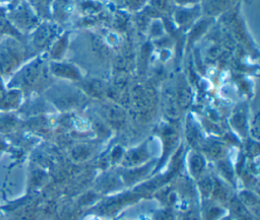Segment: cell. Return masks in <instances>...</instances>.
<instances>
[{
  "label": "cell",
  "mask_w": 260,
  "mask_h": 220,
  "mask_svg": "<svg viewBox=\"0 0 260 220\" xmlns=\"http://www.w3.org/2000/svg\"><path fill=\"white\" fill-rule=\"evenodd\" d=\"M60 29H58L57 25L53 24H43L39 26L34 33V46L37 49H45L48 46H51V44L61 34Z\"/></svg>",
  "instance_id": "obj_8"
},
{
  "label": "cell",
  "mask_w": 260,
  "mask_h": 220,
  "mask_svg": "<svg viewBox=\"0 0 260 220\" xmlns=\"http://www.w3.org/2000/svg\"><path fill=\"white\" fill-rule=\"evenodd\" d=\"M239 2L240 0H202V15L214 19L238 6Z\"/></svg>",
  "instance_id": "obj_7"
},
{
  "label": "cell",
  "mask_w": 260,
  "mask_h": 220,
  "mask_svg": "<svg viewBox=\"0 0 260 220\" xmlns=\"http://www.w3.org/2000/svg\"><path fill=\"white\" fill-rule=\"evenodd\" d=\"M197 187L204 199H208L211 197L212 189H213V182L214 179L207 174H202L200 177L197 178Z\"/></svg>",
  "instance_id": "obj_20"
},
{
  "label": "cell",
  "mask_w": 260,
  "mask_h": 220,
  "mask_svg": "<svg viewBox=\"0 0 260 220\" xmlns=\"http://www.w3.org/2000/svg\"><path fill=\"white\" fill-rule=\"evenodd\" d=\"M151 158L150 140H145L138 146L131 148L123 153L120 163L126 168L138 167L149 162Z\"/></svg>",
  "instance_id": "obj_3"
},
{
  "label": "cell",
  "mask_w": 260,
  "mask_h": 220,
  "mask_svg": "<svg viewBox=\"0 0 260 220\" xmlns=\"http://www.w3.org/2000/svg\"><path fill=\"white\" fill-rule=\"evenodd\" d=\"M70 155L75 161H83L91 155V148L88 145L79 144L72 148Z\"/></svg>",
  "instance_id": "obj_24"
},
{
  "label": "cell",
  "mask_w": 260,
  "mask_h": 220,
  "mask_svg": "<svg viewBox=\"0 0 260 220\" xmlns=\"http://www.w3.org/2000/svg\"><path fill=\"white\" fill-rule=\"evenodd\" d=\"M221 209L219 207H211L207 210L206 220H215L221 214Z\"/></svg>",
  "instance_id": "obj_28"
},
{
  "label": "cell",
  "mask_w": 260,
  "mask_h": 220,
  "mask_svg": "<svg viewBox=\"0 0 260 220\" xmlns=\"http://www.w3.org/2000/svg\"><path fill=\"white\" fill-rule=\"evenodd\" d=\"M137 197H138L137 195L130 194V195H124V196H120L112 200H109L100 208V212L102 214H113L116 211H118L120 208L125 206V204L131 201H134Z\"/></svg>",
  "instance_id": "obj_15"
},
{
  "label": "cell",
  "mask_w": 260,
  "mask_h": 220,
  "mask_svg": "<svg viewBox=\"0 0 260 220\" xmlns=\"http://www.w3.org/2000/svg\"><path fill=\"white\" fill-rule=\"evenodd\" d=\"M173 3L177 4L179 6H190L194 4H198L200 0H172Z\"/></svg>",
  "instance_id": "obj_30"
},
{
  "label": "cell",
  "mask_w": 260,
  "mask_h": 220,
  "mask_svg": "<svg viewBox=\"0 0 260 220\" xmlns=\"http://www.w3.org/2000/svg\"><path fill=\"white\" fill-rule=\"evenodd\" d=\"M174 91L180 111L183 112L188 108L192 100V91L185 76L181 75L178 77L177 83L174 86Z\"/></svg>",
  "instance_id": "obj_10"
},
{
  "label": "cell",
  "mask_w": 260,
  "mask_h": 220,
  "mask_svg": "<svg viewBox=\"0 0 260 220\" xmlns=\"http://www.w3.org/2000/svg\"><path fill=\"white\" fill-rule=\"evenodd\" d=\"M69 44V33L62 32L50 46V55L52 57V61L62 60L63 55L67 51V47Z\"/></svg>",
  "instance_id": "obj_16"
},
{
  "label": "cell",
  "mask_w": 260,
  "mask_h": 220,
  "mask_svg": "<svg viewBox=\"0 0 260 220\" xmlns=\"http://www.w3.org/2000/svg\"><path fill=\"white\" fill-rule=\"evenodd\" d=\"M229 195H230L229 194V189L226 188V186L221 180L214 179L211 197H213L218 202L223 203V202H229L230 201Z\"/></svg>",
  "instance_id": "obj_21"
},
{
  "label": "cell",
  "mask_w": 260,
  "mask_h": 220,
  "mask_svg": "<svg viewBox=\"0 0 260 220\" xmlns=\"http://www.w3.org/2000/svg\"><path fill=\"white\" fill-rule=\"evenodd\" d=\"M185 136L186 140L189 143L190 146L195 149V147H198L202 143V138L200 134V130L197 127V125L194 123L192 118H188L186 120V126H185Z\"/></svg>",
  "instance_id": "obj_18"
},
{
  "label": "cell",
  "mask_w": 260,
  "mask_h": 220,
  "mask_svg": "<svg viewBox=\"0 0 260 220\" xmlns=\"http://www.w3.org/2000/svg\"><path fill=\"white\" fill-rule=\"evenodd\" d=\"M248 106L244 104H240L235 108L231 118L230 124L232 128L237 132L240 136H246L248 131Z\"/></svg>",
  "instance_id": "obj_12"
},
{
  "label": "cell",
  "mask_w": 260,
  "mask_h": 220,
  "mask_svg": "<svg viewBox=\"0 0 260 220\" xmlns=\"http://www.w3.org/2000/svg\"><path fill=\"white\" fill-rule=\"evenodd\" d=\"M229 204L231 212L236 220H255L253 215L248 211V208L238 198L230 199Z\"/></svg>",
  "instance_id": "obj_19"
},
{
  "label": "cell",
  "mask_w": 260,
  "mask_h": 220,
  "mask_svg": "<svg viewBox=\"0 0 260 220\" xmlns=\"http://www.w3.org/2000/svg\"><path fill=\"white\" fill-rule=\"evenodd\" d=\"M238 199L246 206V207H257L259 204L258 197L252 193L251 191L243 190L240 192Z\"/></svg>",
  "instance_id": "obj_26"
},
{
  "label": "cell",
  "mask_w": 260,
  "mask_h": 220,
  "mask_svg": "<svg viewBox=\"0 0 260 220\" xmlns=\"http://www.w3.org/2000/svg\"><path fill=\"white\" fill-rule=\"evenodd\" d=\"M201 148L203 151L204 156H208L212 159H222L225 155V147L221 142L215 141V140H209V141H202Z\"/></svg>",
  "instance_id": "obj_17"
},
{
  "label": "cell",
  "mask_w": 260,
  "mask_h": 220,
  "mask_svg": "<svg viewBox=\"0 0 260 220\" xmlns=\"http://www.w3.org/2000/svg\"><path fill=\"white\" fill-rule=\"evenodd\" d=\"M186 165L188 167L189 173L192 175L194 178L200 177L206 167V160L205 156L198 150L196 149H191L188 154L186 155Z\"/></svg>",
  "instance_id": "obj_11"
},
{
  "label": "cell",
  "mask_w": 260,
  "mask_h": 220,
  "mask_svg": "<svg viewBox=\"0 0 260 220\" xmlns=\"http://www.w3.org/2000/svg\"><path fill=\"white\" fill-rule=\"evenodd\" d=\"M158 101L154 87L146 83H137L130 88L129 105L141 121H147L153 114Z\"/></svg>",
  "instance_id": "obj_1"
},
{
  "label": "cell",
  "mask_w": 260,
  "mask_h": 220,
  "mask_svg": "<svg viewBox=\"0 0 260 220\" xmlns=\"http://www.w3.org/2000/svg\"><path fill=\"white\" fill-rule=\"evenodd\" d=\"M221 220H236V219L234 217H225V218H223Z\"/></svg>",
  "instance_id": "obj_31"
},
{
  "label": "cell",
  "mask_w": 260,
  "mask_h": 220,
  "mask_svg": "<svg viewBox=\"0 0 260 220\" xmlns=\"http://www.w3.org/2000/svg\"><path fill=\"white\" fill-rule=\"evenodd\" d=\"M49 70L55 77L70 81V82H80L83 79L81 70L73 63L65 62L62 60L51 61L49 64Z\"/></svg>",
  "instance_id": "obj_5"
},
{
  "label": "cell",
  "mask_w": 260,
  "mask_h": 220,
  "mask_svg": "<svg viewBox=\"0 0 260 220\" xmlns=\"http://www.w3.org/2000/svg\"><path fill=\"white\" fill-rule=\"evenodd\" d=\"M51 100L61 111H70L81 106L86 101V95L80 88L60 87L51 90Z\"/></svg>",
  "instance_id": "obj_2"
},
{
  "label": "cell",
  "mask_w": 260,
  "mask_h": 220,
  "mask_svg": "<svg viewBox=\"0 0 260 220\" xmlns=\"http://www.w3.org/2000/svg\"><path fill=\"white\" fill-rule=\"evenodd\" d=\"M217 168H218V171L221 174V176L226 181L234 185V175L235 174H234V170H233L231 163L228 160H225L224 158L219 159V160H217Z\"/></svg>",
  "instance_id": "obj_25"
},
{
  "label": "cell",
  "mask_w": 260,
  "mask_h": 220,
  "mask_svg": "<svg viewBox=\"0 0 260 220\" xmlns=\"http://www.w3.org/2000/svg\"><path fill=\"white\" fill-rule=\"evenodd\" d=\"M43 71V63L42 61L35 60L29 63L22 72V82L26 86L35 85L42 76Z\"/></svg>",
  "instance_id": "obj_14"
},
{
  "label": "cell",
  "mask_w": 260,
  "mask_h": 220,
  "mask_svg": "<svg viewBox=\"0 0 260 220\" xmlns=\"http://www.w3.org/2000/svg\"><path fill=\"white\" fill-rule=\"evenodd\" d=\"M161 108L165 117L169 122H176L180 117V108L178 106L174 87H166L161 92Z\"/></svg>",
  "instance_id": "obj_9"
},
{
  "label": "cell",
  "mask_w": 260,
  "mask_h": 220,
  "mask_svg": "<svg viewBox=\"0 0 260 220\" xmlns=\"http://www.w3.org/2000/svg\"><path fill=\"white\" fill-rule=\"evenodd\" d=\"M80 89L88 97H92L100 100H104L106 98L107 86L101 79H98V78H90L86 80L82 79L80 81Z\"/></svg>",
  "instance_id": "obj_13"
},
{
  "label": "cell",
  "mask_w": 260,
  "mask_h": 220,
  "mask_svg": "<svg viewBox=\"0 0 260 220\" xmlns=\"http://www.w3.org/2000/svg\"><path fill=\"white\" fill-rule=\"evenodd\" d=\"M147 1L148 0H117V3L121 8L127 11L139 12L146 6Z\"/></svg>",
  "instance_id": "obj_23"
},
{
  "label": "cell",
  "mask_w": 260,
  "mask_h": 220,
  "mask_svg": "<svg viewBox=\"0 0 260 220\" xmlns=\"http://www.w3.org/2000/svg\"><path fill=\"white\" fill-rule=\"evenodd\" d=\"M148 7H150L157 14H168L173 11L172 0H148Z\"/></svg>",
  "instance_id": "obj_22"
},
{
  "label": "cell",
  "mask_w": 260,
  "mask_h": 220,
  "mask_svg": "<svg viewBox=\"0 0 260 220\" xmlns=\"http://www.w3.org/2000/svg\"><path fill=\"white\" fill-rule=\"evenodd\" d=\"M202 16L200 3L190 6H179L173 11V21L178 30L188 31Z\"/></svg>",
  "instance_id": "obj_4"
},
{
  "label": "cell",
  "mask_w": 260,
  "mask_h": 220,
  "mask_svg": "<svg viewBox=\"0 0 260 220\" xmlns=\"http://www.w3.org/2000/svg\"><path fill=\"white\" fill-rule=\"evenodd\" d=\"M102 116L104 118V122L113 129L122 128L127 119L124 106L109 99L102 105Z\"/></svg>",
  "instance_id": "obj_6"
},
{
  "label": "cell",
  "mask_w": 260,
  "mask_h": 220,
  "mask_svg": "<svg viewBox=\"0 0 260 220\" xmlns=\"http://www.w3.org/2000/svg\"><path fill=\"white\" fill-rule=\"evenodd\" d=\"M154 220H175V216L170 208H166L155 214Z\"/></svg>",
  "instance_id": "obj_27"
},
{
  "label": "cell",
  "mask_w": 260,
  "mask_h": 220,
  "mask_svg": "<svg viewBox=\"0 0 260 220\" xmlns=\"http://www.w3.org/2000/svg\"><path fill=\"white\" fill-rule=\"evenodd\" d=\"M180 220H199V217L194 210H189L182 214Z\"/></svg>",
  "instance_id": "obj_29"
}]
</instances>
